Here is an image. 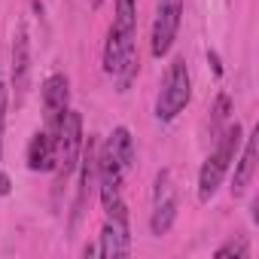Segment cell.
Segmentation results:
<instances>
[{
  "label": "cell",
  "mask_w": 259,
  "mask_h": 259,
  "mask_svg": "<svg viewBox=\"0 0 259 259\" xmlns=\"http://www.w3.org/2000/svg\"><path fill=\"white\" fill-rule=\"evenodd\" d=\"M7 107H10V89L0 85V156H4V128H7Z\"/></svg>",
  "instance_id": "13"
},
{
  "label": "cell",
  "mask_w": 259,
  "mask_h": 259,
  "mask_svg": "<svg viewBox=\"0 0 259 259\" xmlns=\"http://www.w3.org/2000/svg\"><path fill=\"white\" fill-rule=\"evenodd\" d=\"M55 150H58L55 174H58V186H64L73 168L79 165V153H82V116L76 110L64 113L58 132H55Z\"/></svg>",
  "instance_id": "4"
},
{
  "label": "cell",
  "mask_w": 259,
  "mask_h": 259,
  "mask_svg": "<svg viewBox=\"0 0 259 259\" xmlns=\"http://www.w3.org/2000/svg\"><path fill=\"white\" fill-rule=\"evenodd\" d=\"M101 4H104V0H95V7H101Z\"/></svg>",
  "instance_id": "15"
},
{
  "label": "cell",
  "mask_w": 259,
  "mask_h": 259,
  "mask_svg": "<svg viewBox=\"0 0 259 259\" xmlns=\"http://www.w3.org/2000/svg\"><path fill=\"white\" fill-rule=\"evenodd\" d=\"M132 253V238H128V223H116L107 220L101 229V244H98V256L104 259H116V256H128Z\"/></svg>",
  "instance_id": "11"
},
{
  "label": "cell",
  "mask_w": 259,
  "mask_h": 259,
  "mask_svg": "<svg viewBox=\"0 0 259 259\" xmlns=\"http://www.w3.org/2000/svg\"><path fill=\"white\" fill-rule=\"evenodd\" d=\"M28 85H31V43H28V28L19 25L13 37V89L19 101L25 98Z\"/></svg>",
  "instance_id": "8"
},
{
  "label": "cell",
  "mask_w": 259,
  "mask_h": 259,
  "mask_svg": "<svg viewBox=\"0 0 259 259\" xmlns=\"http://www.w3.org/2000/svg\"><path fill=\"white\" fill-rule=\"evenodd\" d=\"M244 141V150H241V159L235 162V177H232V192L235 195H244L253 174H256V153H259V132H250Z\"/></svg>",
  "instance_id": "9"
},
{
  "label": "cell",
  "mask_w": 259,
  "mask_h": 259,
  "mask_svg": "<svg viewBox=\"0 0 259 259\" xmlns=\"http://www.w3.org/2000/svg\"><path fill=\"white\" fill-rule=\"evenodd\" d=\"M55 162H58V150H55V135L52 132H37L28 144V168L31 171H55Z\"/></svg>",
  "instance_id": "10"
},
{
  "label": "cell",
  "mask_w": 259,
  "mask_h": 259,
  "mask_svg": "<svg viewBox=\"0 0 259 259\" xmlns=\"http://www.w3.org/2000/svg\"><path fill=\"white\" fill-rule=\"evenodd\" d=\"M213 256H217V259H223V256H238V259H247V256H250V247H247V241H229V244H223Z\"/></svg>",
  "instance_id": "12"
},
{
  "label": "cell",
  "mask_w": 259,
  "mask_h": 259,
  "mask_svg": "<svg viewBox=\"0 0 259 259\" xmlns=\"http://www.w3.org/2000/svg\"><path fill=\"white\" fill-rule=\"evenodd\" d=\"M177 217V186L171 180V171L156 174V189H153V213H150V232L165 235L174 226Z\"/></svg>",
  "instance_id": "6"
},
{
  "label": "cell",
  "mask_w": 259,
  "mask_h": 259,
  "mask_svg": "<svg viewBox=\"0 0 259 259\" xmlns=\"http://www.w3.org/2000/svg\"><path fill=\"white\" fill-rule=\"evenodd\" d=\"M70 110V85L64 73H52L43 82V113H46V132H58L64 113Z\"/></svg>",
  "instance_id": "7"
},
{
  "label": "cell",
  "mask_w": 259,
  "mask_h": 259,
  "mask_svg": "<svg viewBox=\"0 0 259 259\" xmlns=\"http://www.w3.org/2000/svg\"><path fill=\"white\" fill-rule=\"evenodd\" d=\"M135 37H138V0H116L113 25L104 43V73L125 79L135 73Z\"/></svg>",
  "instance_id": "1"
},
{
  "label": "cell",
  "mask_w": 259,
  "mask_h": 259,
  "mask_svg": "<svg viewBox=\"0 0 259 259\" xmlns=\"http://www.w3.org/2000/svg\"><path fill=\"white\" fill-rule=\"evenodd\" d=\"M241 135H244L241 122L226 125V132L220 135V141H217L213 153L204 159L201 174H198V198H201V201H210V198L217 195V189H220L223 177L229 174V168H232V162H235V156H238Z\"/></svg>",
  "instance_id": "2"
},
{
  "label": "cell",
  "mask_w": 259,
  "mask_h": 259,
  "mask_svg": "<svg viewBox=\"0 0 259 259\" xmlns=\"http://www.w3.org/2000/svg\"><path fill=\"white\" fill-rule=\"evenodd\" d=\"M192 98V82H189V67L183 58H174L165 70L159 98H156V119L159 122H171L183 113V107Z\"/></svg>",
  "instance_id": "3"
},
{
  "label": "cell",
  "mask_w": 259,
  "mask_h": 259,
  "mask_svg": "<svg viewBox=\"0 0 259 259\" xmlns=\"http://www.w3.org/2000/svg\"><path fill=\"white\" fill-rule=\"evenodd\" d=\"M229 107H232L229 95H220V98H217V104H213V122H223V119L229 116Z\"/></svg>",
  "instance_id": "14"
},
{
  "label": "cell",
  "mask_w": 259,
  "mask_h": 259,
  "mask_svg": "<svg viewBox=\"0 0 259 259\" xmlns=\"http://www.w3.org/2000/svg\"><path fill=\"white\" fill-rule=\"evenodd\" d=\"M183 22V0H159L156 4V22H153V37H150V52L153 58H165L177 40Z\"/></svg>",
  "instance_id": "5"
}]
</instances>
